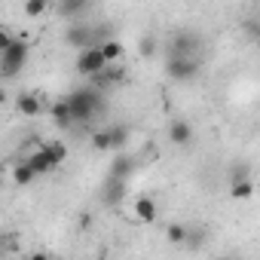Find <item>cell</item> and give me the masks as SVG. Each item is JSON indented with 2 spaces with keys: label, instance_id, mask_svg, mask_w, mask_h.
<instances>
[{
  "label": "cell",
  "instance_id": "cell-23",
  "mask_svg": "<svg viewBox=\"0 0 260 260\" xmlns=\"http://www.w3.org/2000/svg\"><path fill=\"white\" fill-rule=\"evenodd\" d=\"M153 49H156V43H153V40L147 37V40L141 43V52H144V55H153Z\"/></svg>",
  "mask_w": 260,
  "mask_h": 260
},
{
  "label": "cell",
  "instance_id": "cell-21",
  "mask_svg": "<svg viewBox=\"0 0 260 260\" xmlns=\"http://www.w3.org/2000/svg\"><path fill=\"white\" fill-rule=\"evenodd\" d=\"M49 150H52V156L58 159V166H61V162L68 159V147H64L61 141H52V144H49Z\"/></svg>",
  "mask_w": 260,
  "mask_h": 260
},
{
  "label": "cell",
  "instance_id": "cell-5",
  "mask_svg": "<svg viewBox=\"0 0 260 260\" xmlns=\"http://www.w3.org/2000/svg\"><path fill=\"white\" fill-rule=\"evenodd\" d=\"M25 162L34 169V175H37V178H40V175H49V172H55V169H58V159L52 156L49 144H40V147H34V150H31V156H28Z\"/></svg>",
  "mask_w": 260,
  "mask_h": 260
},
{
  "label": "cell",
  "instance_id": "cell-7",
  "mask_svg": "<svg viewBox=\"0 0 260 260\" xmlns=\"http://www.w3.org/2000/svg\"><path fill=\"white\" fill-rule=\"evenodd\" d=\"M64 43H71V46H89V43H95V25H89V22H80V25H71L68 28V34H64Z\"/></svg>",
  "mask_w": 260,
  "mask_h": 260
},
{
  "label": "cell",
  "instance_id": "cell-14",
  "mask_svg": "<svg viewBox=\"0 0 260 260\" xmlns=\"http://www.w3.org/2000/svg\"><path fill=\"white\" fill-rule=\"evenodd\" d=\"M132 172H135V159L132 156H116L113 166H110V178H119V181H125Z\"/></svg>",
  "mask_w": 260,
  "mask_h": 260
},
{
  "label": "cell",
  "instance_id": "cell-17",
  "mask_svg": "<svg viewBox=\"0 0 260 260\" xmlns=\"http://www.w3.org/2000/svg\"><path fill=\"white\" fill-rule=\"evenodd\" d=\"M37 175H34V169L22 159V162H16V169H13V181H16V187H28L31 181H34Z\"/></svg>",
  "mask_w": 260,
  "mask_h": 260
},
{
  "label": "cell",
  "instance_id": "cell-4",
  "mask_svg": "<svg viewBox=\"0 0 260 260\" xmlns=\"http://www.w3.org/2000/svg\"><path fill=\"white\" fill-rule=\"evenodd\" d=\"M104 68H107V61H104L98 43H89V46L80 49V55H77V74H80V77H95V74H101Z\"/></svg>",
  "mask_w": 260,
  "mask_h": 260
},
{
  "label": "cell",
  "instance_id": "cell-3",
  "mask_svg": "<svg viewBox=\"0 0 260 260\" xmlns=\"http://www.w3.org/2000/svg\"><path fill=\"white\" fill-rule=\"evenodd\" d=\"M199 74V58L196 55H172L166 64V77L175 83H190Z\"/></svg>",
  "mask_w": 260,
  "mask_h": 260
},
{
  "label": "cell",
  "instance_id": "cell-18",
  "mask_svg": "<svg viewBox=\"0 0 260 260\" xmlns=\"http://www.w3.org/2000/svg\"><path fill=\"white\" fill-rule=\"evenodd\" d=\"M122 184H125V181H119V178H110V181H107V190H104V202H107V205H110V202L116 205V202L122 199V193H125Z\"/></svg>",
  "mask_w": 260,
  "mask_h": 260
},
{
  "label": "cell",
  "instance_id": "cell-12",
  "mask_svg": "<svg viewBox=\"0 0 260 260\" xmlns=\"http://www.w3.org/2000/svg\"><path fill=\"white\" fill-rule=\"evenodd\" d=\"M98 49H101V55H104V61H107V64H116V61L122 58V43H119L116 37L101 40V43H98Z\"/></svg>",
  "mask_w": 260,
  "mask_h": 260
},
{
  "label": "cell",
  "instance_id": "cell-6",
  "mask_svg": "<svg viewBox=\"0 0 260 260\" xmlns=\"http://www.w3.org/2000/svg\"><path fill=\"white\" fill-rule=\"evenodd\" d=\"M193 138H196L193 122H187V119H175V122L169 125V141H172L175 147H187V144H193Z\"/></svg>",
  "mask_w": 260,
  "mask_h": 260
},
{
  "label": "cell",
  "instance_id": "cell-20",
  "mask_svg": "<svg viewBox=\"0 0 260 260\" xmlns=\"http://www.w3.org/2000/svg\"><path fill=\"white\" fill-rule=\"evenodd\" d=\"M166 239H169L172 245H181V242L187 239V230H184L181 223H169V226H166Z\"/></svg>",
  "mask_w": 260,
  "mask_h": 260
},
{
  "label": "cell",
  "instance_id": "cell-10",
  "mask_svg": "<svg viewBox=\"0 0 260 260\" xmlns=\"http://www.w3.org/2000/svg\"><path fill=\"white\" fill-rule=\"evenodd\" d=\"M49 116H52V122H55L58 128H71V125H74V116H71V107H68L64 98H58V101L49 107Z\"/></svg>",
  "mask_w": 260,
  "mask_h": 260
},
{
  "label": "cell",
  "instance_id": "cell-26",
  "mask_svg": "<svg viewBox=\"0 0 260 260\" xmlns=\"http://www.w3.org/2000/svg\"><path fill=\"white\" fill-rule=\"evenodd\" d=\"M0 254H4V248H0Z\"/></svg>",
  "mask_w": 260,
  "mask_h": 260
},
{
  "label": "cell",
  "instance_id": "cell-1",
  "mask_svg": "<svg viewBox=\"0 0 260 260\" xmlns=\"http://www.w3.org/2000/svg\"><path fill=\"white\" fill-rule=\"evenodd\" d=\"M64 101H68V107H71L74 122H89V119H95V116L104 110L101 89H77V92H71Z\"/></svg>",
  "mask_w": 260,
  "mask_h": 260
},
{
  "label": "cell",
  "instance_id": "cell-2",
  "mask_svg": "<svg viewBox=\"0 0 260 260\" xmlns=\"http://www.w3.org/2000/svg\"><path fill=\"white\" fill-rule=\"evenodd\" d=\"M28 55H31V43L22 37H13L7 49H0V77H16L28 64Z\"/></svg>",
  "mask_w": 260,
  "mask_h": 260
},
{
  "label": "cell",
  "instance_id": "cell-13",
  "mask_svg": "<svg viewBox=\"0 0 260 260\" xmlns=\"http://www.w3.org/2000/svg\"><path fill=\"white\" fill-rule=\"evenodd\" d=\"M196 46H199V40L193 34H178L175 43H172V55H193Z\"/></svg>",
  "mask_w": 260,
  "mask_h": 260
},
{
  "label": "cell",
  "instance_id": "cell-8",
  "mask_svg": "<svg viewBox=\"0 0 260 260\" xmlns=\"http://www.w3.org/2000/svg\"><path fill=\"white\" fill-rule=\"evenodd\" d=\"M16 107H19L22 116H40V113H43V101H40L37 92H22V95L16 98Z\"/></svg>",
  "mask_w": 260,
  "mask_h": 260
},
{
  "label": "cell",
  "instance_id": "cell-24",
  "mask_svg": "<svg viewBox=\"0 0 260 260\" xmlns=\"http://www.w3.org/2000/svg\"><path fill=\"white\" fill-rule=\"evenodd\" d=\"M80 226H92V214H83L80 217Z\"/></svg>",
  "mask_w": 260,
  "mask_h": 260
},
{
  "label": "cell",
  "instance_id": "cell-9",
  "mask_svg": "<svg viewBox=\"0 0 260 260\" xmlns=\"http://www.w3.org/2000/svg\"><path fill=\"white\" fill-rule=\"evenodd\" d=\"M156 199L153 196H138L135 199V217L141 220V223H153L156 220Z\"/></svg>",
  "mask_w": 260,
  "mask_h": 260
},
{
  "label": "cell",
  "instance_id": "cell-19",
  "mask_svg": "<svg viewBox=\"0 0 260 260\" xmlns=\"http://www.w3.org/2000/svg\"><path fill=\"white\" fill-rule=\"evenodd\" d=\"M49 10V0H25V16L28 19H40Z\"/></svg>",
  "mask_w": 260,
  "mask_h": 260
},
{
  "label": "cell",
  "instance_id": "cell-11",
  "mask_svg": "<svg viewBox=\"0 0 260 260\" xmlns=\"http://www.w3.org/2000/svg\"><path fill=\"white\" fill-rule=\"evenodd\" d=\"M89 4H92V0H58V13L64 19H80L89 10Z\"/></svg>",
  "mask_w": 260,
  "mask_h": 260
},
{
  "label": "cell",
  "instance_id": "cell-15",
  "mask_svg": "<svg viewBox=\"0 0 260 260\" xmlns=\"http://www.w3.org/2000/svg\"><path fill=\"white\" fill-rule=\"evenodd\" d=\"M230 196H233V199H248V196H254V181H251L248 175H242V178H233Z\"/></svg>",
  "mask_w": 260,
  "mask_h": 260
},
{
  "label": "cell",
  "instance_id": "cell-16",
  "mask_svg": "<svg viewBox=\"0 0 260 260\" xmlns=\"http://www.w3.org/2000/svg\"><path fill=\"white\" fill-rule=\"evenodd\" d=\"M107 141H110V150L125 147V141H128V125H110L107 128Z\"/></svg>",
  "mask_w": 260,
  "mask_h": 260
},
{
  "label": "cell",
  "instance_id": "cell-25",
  "mask_svg": "<svg viewBox=\"0 0 260 260\" xmlns=\"http://www.w3.org/2000/svg\"><path fill=\"white\" fill-rule=\"evenodd\" d=\"M4 104H7V92H4V89H0V107H4Z\"/></svg>",
  "mask_w": 260,
  "mask_h": 260
},
{
  "label": "cell",
  "instance_id": "cell-22",
  "mask_svg": "<svg viewBox=\"0 0 260 260\" xmlns=\"http://www.w3.org/2000/svg\"><path fill=\"white\" fill-rule=\"evenodd\" d=\"M10 40H13V34H10L4 25H0V49H7V43H10Z\"/></svg>",
  "mask_w": 260,
  "mask_h": 260
}]
</instances>
